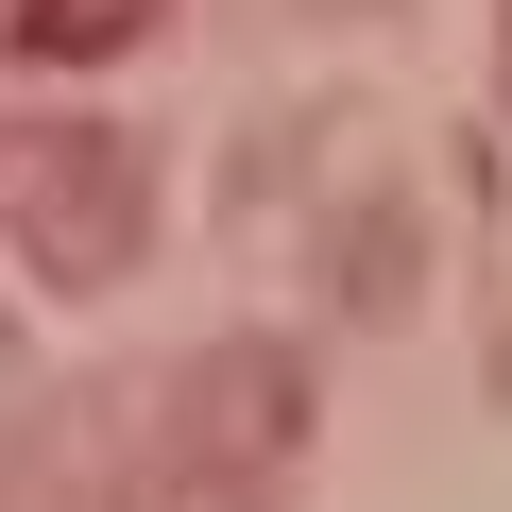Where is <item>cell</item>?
I'll return each instance as SVG.
<instances>
[{"label":"cell","mask_w":512,"mask_h":512,"mask_svg":"<svg viewBox=\"0 0 512 512\" xmlns=\"http://www.w3.org/2000/svg\"><path fill=\"white\" fill-rule=\"evenodd\" d=\"M137 18H154V0H0V52H18V69H103Z\"/></svg>","instance_id":"6da1fadb"}]
</instances>
